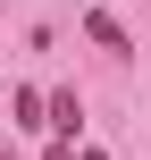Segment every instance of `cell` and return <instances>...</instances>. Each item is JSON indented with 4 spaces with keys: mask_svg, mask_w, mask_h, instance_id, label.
I'll return each instance as SVG.
<instances>
[{
    "mask_svg": "<svg viewBox=\"0 0 151 160\" xmlns=\"http://www.w3.org/2000/svg\"><path fill=\"white\" fill-rule=\"evenodd\" d=\"M84 34H92V42H101V51H126V25H118V17H109V8H92V17H84Z\"/></svg>",
    "mask_w": 151,
    "mask_h": 160,
    "instance_id": "6da1fadb",
    "label": "cell"
},
{
    "mask_svg": "<svg viewBox=\"0 0 151 160\" xmlns=\"http://www.w3.org/2000/svg\"><path fill=\"white\" fill-rule=\"evenodd\" d=\"M76 118H84V110H76V93H50V127H59V135H76Z\"/></svg>",
    "mask_w": 151,
    "mask_h": 160,
    "instance_id": "7a4b0ae2",
    "label": "cell"
},
{
    "mask_svg": "<svg viewBox=\"0 0 151 160\" xmlns=\"http://www.w3.org/2000/svg\"><path fill=\"white\" fill-rule=\"evenodd\" d=\"M0 101H8V84H0Z\"/></svg>",
    "mask_w": 151,
    "mask_h": 160,
    "instance_id": "3957f363",
    "label": "cell"
},
{
    "mask_svg": "<svg viewBox=\"0 0 151 160\" xmlns=\"http://www.w3.org/2000/svg\"><path fill=\"white\" fill-rule=\"evenodd\" d=\"M84 160H101V152H84Z\"/></svg>",
    "mask_w": 151,
    "mask_h": 160,
    "instance_id": "277c9868",
    "label": "cell"
}]
</instances>
